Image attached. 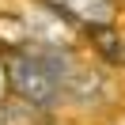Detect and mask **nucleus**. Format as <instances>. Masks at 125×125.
Here are the masks:
<instances>
[{
  "label": "nucleus",
  "mask_w": 125,
  "mask_h": 125,
  "mask_svg": "<svg viewBox=\"0 0 125 125\" xmlns=\"http://www.w3.org/2000/svg\"><path fill=\"white\" fill-rule=\"evenodd\" d=\"M4 80L11 95L34 110H49L68 95H87L91 76L64 46H19L4 49Z\"/></svg>",
  "instance_id": "obj_1"
},
{
  "label": "nucleus",
  "mask_w": 125,
  "mask_h": 125,
  "mask_svg": "<svg viewBox=\"0 0 125 125\" xmlns=\"http://www.w3.org/2000/svg\"><path fill=\"white\" fill-rule=\"evenodd\" d=\"M46 8H53V15L68 19V23H80L87 31L114 23V15H117L114 0H46Z\"/></svg>",
  "instance_id": "obj_2"
},
{
  "label": "nucleus",
  "mask_w": 125,
  "mask_h": 125,
  "mask_svg": "<svg viewBox=\"0 0 125 125\" xmlns=\"http://www.w3.org/2000/svg\"><path fill=\"white\" fill-rule=\"evenodd\" d=\"M91 34H95V46H99L114 64H121V61H125V46H121V42H114L117 34L110 31V23H106V27H91Z\"/></svg>",
  "instance_id": "obj_3"
}]
</instances>
